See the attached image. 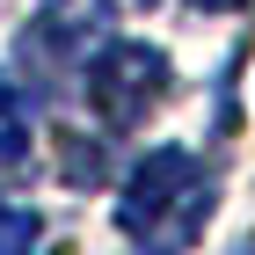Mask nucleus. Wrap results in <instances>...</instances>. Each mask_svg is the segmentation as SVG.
I'll return each mask as SVG.
<instances>
[{
	"label": "nucleus",
	"instance_id": "nucleus-1",
	"mask_svg": "<svg viewBox=\"0 0 255 255\" xmlns=\"http://www.w3.org/2000/svg\"><path fill=\"white\" fill-rule=\"evenodd\" d=\"M204 219H212V168L182 146L146 153L117 197V234L138 248H182L204 234Z\"/></svg>",
	"mask_w": 255,
	"mask_h": 255
},
{
	"label": "nucleus",
	"instance_id": "nucleus-2",
	"mask_svg": "<svg viewBox=\"0 0 255 255\" xmlns=\"http://www.w3.org/2000/svg\"><path fill=\"white\" fill-rule=\"evenodd\" d=\"M175 88V66L160 59L153 44H110L95 66H88V102L110 131H138Z\"/></svg>",
	"mask_w": 255,
	"mask_h": 255
},
{
	"label": "nucleus",
	"instance_id": "nucleus-3",
	"mask_svg": "<svg viewBox=\"0 0 255 255\" xmlns=\"http://www.w3.org/2000/svg\"><path fill=\"white\" fill-rule=\"evenodd\" d=\"M110 29V0H44L37 22H29V51L44 59H73Z\"/></svg>",
	"mask_w": 255,
	"mask_h": 255
},
{
	"label": "nucleus",
	"instance_id": "nucleus-4",
	"mask_svg": "<svg viewBox=\"0 0 255 255\" xmlns=\"http://www.w3.org/2000/svg\"><path fill=\"white\" fill-rule=\"evenodd\" d=\"M22 160H29V110L0 88V175H15Z\"/></svg>",
	"mask_w": 255,
	"mask_h": 255
},
{
	"label": "nucleus",
	"instance_id": "nucleus-5",
	"mask_svg": "<svg viewBox=\"0 0 255 255\" xmlns=\"http://www.w3.org/2000/svg\"><path fill=\"white\" fill-rule=\"evenodd\" d=\"M37 241V219L15 212V204H0V248H29Z\"/></svg>",
	"mask_w": 255,
	"mask_h": 255
},
{
	"label": "nucleus",
	"instance_id": "nucleus-6",
	"mask_svg": "<svg viewBox=\"0 0 255 255\" xmlns=\"http://www.w3.org/2000/svg\"><path fill=\"white\" fill-rule=\"evenodd\" d=\"M197 7H248V0H197Z\"/></svg>",
	"mask_w": 255,
	"mask_h": 255
},
{
	"label": "nucleus",
	"instance_id": "nucleus-7",
	"mask_svg": "<svg viewBox=\"0 0 255 255\" xmlns=\"http://www.w3.org/2000/svg\"><path fill=\"white\" fill-rule=\"evenodd\" d=\"M138 7H153V0H138Z\"/></svg>",
	"mask_w": 255,
	"mask_h": 255
}]
</instances>
